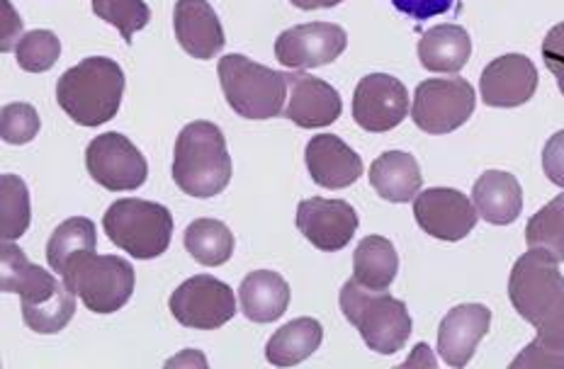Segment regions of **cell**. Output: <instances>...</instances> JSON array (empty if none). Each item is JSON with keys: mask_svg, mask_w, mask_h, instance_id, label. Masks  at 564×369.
Here are the masks:
<instances>
[{"mask_svg": "<svg viewBox=\"0 0 564 369\" xmlns=\"http://www.w3.org/2000/svg\"><path fill=\"white\" fill-rule=\"evenodd\" d=\"M297 229L324 253H336L350 243L358 231V214L344 199L312 197L300 202Z\"/></svg>", "mask_w": 564, "mask_h": 369, "instance_id": "15", "label": "cell"}, {"mask_svg": "<svg viewBox=\"0 0 564 369\" xmlns=\"http://www.w3.org/2000/svg\"><path fill=\"white\" fill-rule=\"evenodd\" d=\"M96 224L86 217L66 219L64 224L56 226L50 243H46V260H50V268L54 272L64 275L70 260L78 258L80 253L96 251Z\"/></svg>", "mask_w": 564, "mask_h": 369, "instance_id": "28", "label": "cell"}, {"mask_svg": "<svg viewBox=\"0 0 564 369\" xmlns=\"http://www.w3.org/2000/svg\"><path fill=\"white\" fill-rule=\"evenodd\" d=\"M344 112V102L334 86L307 74H288L285 117L302 129L334 124Z\"/></svg>", "mask_w": 564, "mask_h": 369, "instance_id": "17", "label": "cell"}, {"mask_svg": "<svg viewBox=\"0 0 564 369\" xmlns=\"http://www.w3.org/2000/svg\"><path fill=\"white\" fill-rule=\"evenodd\" d=\"M324 340V328L316 318H295L282 326L265 345V360L275 367H292L312 357Z\"/></svg>", "mask_w": 564, "mask_h": 369, "instance_id": "25", "label": "cell"}, {"mask_svg": "<svg viewBox=\"0 0 564 369\" xmlns=\"http://www.w3.org/2000/svg\"><path fill=\"white\" fill-rule=\"evenodd\" d=\"M416 365L419 367H436V357H433V352H431L426 343H419L414 355H411L409 360L404 362V367H416Z\"/></svg>", "mask_w": 564, "mask_h": 369, "instance_id": "38", "label": "cell"}, {"mask_svg": "<svg viewBox=\"0 0 564 369\" xmlns=\"http://www.w3.org/2000/svg\"><path fill=\"white\" fill-rule=\"evenodd\" d=\"M348 34L332 22H310L285 30L275 42V56L288 68H319L346 52Z\"/></svg>", "mask_w": 564, "mask_h": 369, "instance_id": "14", "label": "cell"}, {"mask_svg": "<svg viewBox=\"0 0 564 369\" xmlns=\"http://www.w3.org/2000/svg\"><path fill=\"white\" fill-rule=\"evenodd\" d=\"M528 248L545 251L562 263L564 260V193L557 195L543 209H538L525 226Z\"/></svg>", "mask_w": 564, "mask_h": 369, "instance_id": "29", "label": "cell"}, {"mask_svg": "<svg viewBox=\"0 0 564 369\" xmlns=\"http://www.w3.org/2000/svg\"><path fill=\"white\" fill-rule=\"evenodd\" d=\"M423 175L416 159L404 151H384L370 165V185L382 199L404 205L421 193Z\"/></svg>", "mask_w": 564, "mask_h": 369, "instance_id": "23", "label": "cell"}, {"mask_svg": "<svg viewBox=\"0 0 564 369\" xmlns=\"http://www.w3.org/2000/svg\"><path fill=\"white\" fill-rule=\"evenodd\" d=\"M0 290L20 294L25 324L42 336L64 330L76 312V294L28 260L13 241L0 248Z\"/></svg>", "mask_w": 564, "mask_h": 369, "instance_id": "2", "label": "cell"}, {"mask_svg": "<svg viewBox=\"0 0 564 369\" xmlns=\"http://www.w3.org/2000/svg\"><path fill=\"white\" fill-rule=\"evenodd\" d=\"M58 54H62V42L50 30L28 32L15 50L18 66L28 74H44V70L54 68Z\"/></svg>", "mask_w": 564, "mask_h": 369, "instance_id": "32", "label": "cell"}, {"mask_svg": "<svg viewBox=\"0 0 564 369\" xmlns=\"http://www.w3.org/2000/svg\"><path fill=\"white\" fill-rule=\"evenodd\" d=\"M304 161H307L312 181L326 189L350 187L362 175V159L344 139L334 134L312 137Z\"/></svg>", "mask_w": 564, "mask_h": 369, "instance_id": "19", "label": "cell"}, {"mask_svg": "<svg viewBox=\"0 0 564 369\" xmlns=\"http://www.w3.org/2000/svg\"><path fill=\"white\" fill-rule=\"evenodd\" d=\"M473 56V40L460 25H436L419 42L421 66L433 74H457Z\"/></svg>", "mask_w": 564, "mask_h": 369, "instance_id": "24", "label": "cell"}, {"mask_svg": "<svg viewBox=\"0 0 564 369\" xmlns=\"http://www.w3.org/2000/svg\"><path fill=\"white\" fill-rule=\"evenodd\" d=\"M414 217L423 231L441 241H463L473 234L479 214L475 202L453 187H429L414 199Z\"/></svg>", "mask_w": 564, "mask_h": 369, "instance_id": "13", "label": "cell"}, {"mask_svg": "<svg viewBox=\"0 0 564 369\" xmlns=\"http://www.w3.org/2000/svg\"><path fill=\"white\" fill-rule=\"evenodd\" d=\"M477 214L494 226H509L521 217L523 189L516 175L507 171H487L473 187Z\"/></svg>", "mask_w": 564, "mask_h": 369, "instance_id": "21", "label": "cell"}, {"mask_svg": "<svg viewBox=\"0 0 564 369\" xmlns=\"http://www.w3.org/2000/svg\"><path fill=\"white\" fill-rule=\"evenodd\" d=\"M62 278L93 314L120 312L134 292V268L120 256L80 253L66 265Z\"/></svg>", "mask_w": 564, "mask_h": 369, "instance_id": "8", "label": "cell"}, {"mask_svg": "<svg viewBox=\"0 0 564 369\" xmlns=\"http://www.w3.org/2000/svg\"><path fill=\"white\" fill-rule=\"evenodd\" d=\"M185 251L191 253L199 265H225L234 256V234L229 231V226L225 221L197 219L185 229Z\"/></svg>", "mask_w": 564, "mask_h": 369, "instance_id": "27", "label": "cell"}, {"mask_svg": "<svg viewBox=\"0 0 564 369\" xmlns=\"http://www.w3.org/2000/svg\"><path fill=\"white\" fill-rule=\"evenodd\" d=\"M543 171L550 177V183L564 189V129L552 134L543 151Z\"/></svg>", "mask_w": 564, "mask_h": 369, "instance_id": "36", "label": "cell"}, {"mask_svg": "<svg viewBox=\"0 0 564 369\" xmlns=\"http://www.w3.org/2000/svg\"><path fill=\"white\" fill-rule=\"evenodd\" d=\"M479 90L489 107H521L538 90V68L523 54L499 56L481 70Z\"/></svg>", "mask_w": 564, "mask_h": 369, "instance_id": "16", "label": "cell"}, {"mask_svg": "<svg viewBox=\"0 0 564 369\" xmlns=\"http://www.w3.org/2000/svg\"><path fill=\"white\" fill-rule=\"evenodd\" d=\"M290 3L300 10H322V8H336L344 3V0H290Z\"/></svg>", "mask_w": 564, "mask_h": 369, "instance_id": "39", "label": "cell"}, {"mask_svg": "<svg viewBox=\"0 0 564 369\" xmlns=\"http://www.w3.org/2000/svg\"><path fill=\"white\" fill-rule=\"evenodd\" d=\"M40 115L28 102H10L0 110V137L6 144L22 146L40 134Z\"/></svg>", "mask_w": 564, "mask_h": 369, "instance_id": "33", "label": "cell"}, {"mask_svg": "<svg viewBox=\"0 0 564 369\" xmlns=\"http://www.w3.org/2000/svg\"><path fill=\"white\" fill-rule=\"evenodd\" d=\"M406 115L409 93L399 78L370 74L358 83L356 95H352V117L360 129L372 134L390 132L404 122Z\"/></svg>", "mask_w": 564, "mask_h": 369, "instance_id": "12", "label": "cell"}, {"mask_svg": "<svg viewBox=\"0 0 564 369\" xmlns=\"http://www.w3.org/2000/svg\"><path fill=\"white\" fill-rule=\"evenodd\" d=\"M122 93V66L112 58L90 56L58 78L56 100L76 124L100 127L120 110Z\"/></svg>", "mask_w": 564, "mask_h": 369, "instance_id": "3", "label": "cell"}, {"mask_svg": "<svg viewBox=\"0 0 564 369\" xmlns=\"http://www.w3.org/2000/svg\"><path fill=\"white\" fill-rule=\"evenodd\" d=\"M193 362L207 365L203 355H197L195 350H185L181 357H173V360H169V367H181V365H193Z\"/></svg>", "mask_w": 564, "mask_h": 369, "instance_id": "40", "label": "cell"}, {"mask_svg": "<svg viewBox=\"0 0 564 369\" xmlns=\"http://www.w3.org/2000/svg\"><path fill=\"white\" fill-rule=\"evenodd\" d=\"M352 272H356L358 284L368 290H390L399 272V256L397 248L384 236H368L362 238L352 256Z\"/></svg>", "mask_w": 564, "mask_h": 369, "instance_id": "26", "label": "cell"}, {"mask_svg": "<svg viewBox=\"0 0 564 369\" xmlns=\"http://www.w3.org/2000/svg\"><path fill=\"white\" fill-rule=\"evenodd\" d=\"M86 165L93 181L112 193H129L147 183L149 165L124 134L108 132L88 144Z\"/></svg>", "mask_w": 564, "mask_h": 369, "instance_id": "11", "label": "cell"}, {"mask_svg": "<svg viewBox=\"0 0 564 369\" xmlns=\"http://www.w3.org/2000/svg\"><path fill=\"white\" fill-rule=\"evenodd\" d=\"M219 83L229 107L246 119H273L288 102V74L229 54L219 62Z\"/></svg>", "mask_w": 564, "mask_h": 369, "instance_id": "6", "label": "cell"}, {"mask_svg": "<svg viewBox=\"0 0 564 369\" xmlns=\"http://www.w3.org/2000/svg\"><path fill=\"white\" fill-rule=\"evenodd\" d=\"M340 312L378 355H394L406 345L411 336V316L402 300L380 290H368L356 280L340 287Z\"/></svg>", "mask_w": 564, "mask_h": 369, "instance_id": "5", "label": "cell"}, {"mask_svg": "<svg viewBox=\"0 0 564 369\" xmlns=\"http://www.w3.org/2000/svg\"><path fill=\"white\" fill-rule=\"evenodd\" d=\"M392 6L406 18L423 22V20L448 13V10L455 6V0H392Z\"/></svg>", "mask_w": 564, "mask_h": 369, "instance_id": "35", "label": "cell"}, {"mask_svg": "<svg viewBox=\"0 0 564 369\" xmlns=\"http://www.w3.org/2000/svg\"><path fill=\"white\" fill-rule=\"evenodd\" d=\"M491 326V312L485 304H460L445 314L438 328V352L451 367H465L479 340Z\"/></svg>", "mask_w": 564, "mask_h": 369, "instance_id": "18", "label": "cell"}, {"mask_svg": "<svg viewBox=\"0 0 564 369\" xmlns=\"http://www.w3.org/2000/svg\"><path fill=\"white\" fill-rule=\"evenodd\" d=\"M509 296L519 316L538 330L511 369H564V278L557 260L528 248L511 270Z\"/></svg>", "mask_w": 564, "mask_h": 369, "instance_id": "1", "label": "cell"}, {"mask_svg": "<svg viewBox=\"0 0 564 369\" xmlns=\"http://www.w3.org/2000/svg\"><path fill=\"white\" fill-rule=\"evenodd\" d=\"M169 308L185 328L215 330L229 324L237 314V296L227 282L209 275H195L171 294Z\"/></svg>", "mask_w": 564, "mask_h": 369, "instance_id": "10", "label": "cell"}, {"mask_svg": "<svg viewBox=\"0 0 564 369\" xmlns=\"http://www.w3.org/2000/svg\"><path fill=\"white\" fill-rule=\"evenodd\" d=\"M30 229V193L18 175L0 177V236L3 241H18Z\"/></svg>", "mask_w": 564, "mask_h": 369, "instance_id": "30", "label": "cell"}, {"mask_svg": "<svg viewBox=\"0 0 564 369\" xmlns=\"http://www.w3.org/2000/svg\"><path fill=\"white\" fill-rule=\"evenodd\" d=\"M102 229L110 241L137 260H151L169 251L173 238L171 211L147 199H117L105 211Z\"/></svg>", "mask_w": 564, "mask_h": 369, "instance_id": "7", "label": "cell"}, {"mask_svg": "<svg viewBox=\"0 0 564 369\" xmlns=\"http://www.w3.org/2000/svg\"><path fill=\"white\" fill-rule=\"evenodd\" d=\"M3 10H6V25H3V42H0V50L3 52H13L18 50L20 44V32H22V20L15 15L13 6H10V0H3Z\"/></svg>", "mask_w": 564, "mask_h": 369, "instance_id": "37", "label": "cell"}, {"mask_svg": "<svg viewBox=\"0 0 564 369\" xmlns=\"http://www.w3.org/2000/svg\"><path fill=\"white\" fill-rule=\"evenodd\" d=\"M475 105V88L465 78H429L414 93L411 119L421 132L448 134L473 117Z\"/></svg>", "mask_w": 564, "mask_h": 369, "instance_id": "9", "label": "cell"}, {"mask_svg": "<svg viewBox=\"0 0 564 369\" xmlns=\"http://www.w3.org/2000/svg\"><path fill=\"white\" fill-rule=\"evenodd\" d=\"M173 181L185 195L207 199L225 193L231 181V156L221 129L212 122H191L175 141Z\"/></svg>", "mask_w": 564, "mask_h": 369, "instance_id": "4", "label": "cell"}, {"mask_svg": "<svg viewBox=\"0 0 564 369\" xmlns=\"http://www.w3.org/2000/svg\"><path fill=\"white\" fill-rule=\"evenodd\" d=\"M239 302L243 316L253 324H273L288 312L290 284L273 270H256L243 278Z\"/></svg>", "mask_w": 564, "mask_h": 369, "instance_id": "22", "label": "cell"}, {"mask_svg": "<svg viewBox=\"0 0 564 369\" xmlns=\"http://www.w3.org/2000/svg\"><path fill=\"white\" fill-rule=\"evenodd\" d=\"M543 62L557 80V88L564 95V22L552 28L543 42Z\"/></svg>", "mask_w": 564, "mask_h": 369, "instance_id": "34", "label": "cell"}, {"mask_svg": "<svg viewBox=\"0 0 564 369\" xmlns=\"http://www.w3.org/2000/svg\"><path fill=\"white\" fill-rule=\"evenodd\" d=\"M93 13L120 30L124 42H132L134 34L144 30L151 20V10L144 0H93Z\"/></svg>", "mask_w": 564, "mask_h": 369, "instance_id": "31", "label": "cell"}, {"mask_svg": "<svg viewBox=\"0 0 564 369\" xmlns=\"http://www.w3.org/2000/svg\"><path fill=\"white\" fill-rule=\"evenodd\" d=\"M173 28L183 50L199 62L215 58L227 44L221 22L207 0H178Z\"/></svg>", "mask_w": 564, "mask_h": 369, "instance_id": "20", "label": "cell"}]
</instances>
